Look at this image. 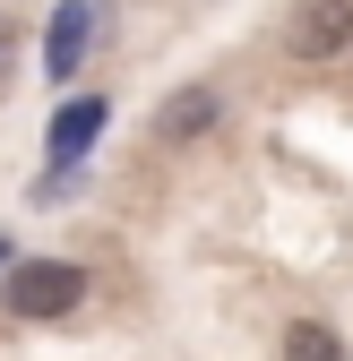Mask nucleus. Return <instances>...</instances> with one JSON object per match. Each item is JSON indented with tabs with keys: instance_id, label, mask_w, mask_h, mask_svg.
<instances>
[{
	"instance_id": "1",
	"label": "nucleus",
	"mask_w": 353,
	"mask_h": 361,
	"mask_svg": "<svg viewBox=\"0 0 353 361\" xmlns=\"http://www.w3.org/2000/svg\"><path fill=\"white\" fill-rule=\"evenodd\" d=\"M78 301H86V276H78L69 258H26L18 276H9V319L52 327V319H69Z\"/></svg>"
},
{
	"instance_id": "2",
	"label": "nucleus",
	"mask_w": 353,
	"mask_h": 361,
	"mask_svg": "<svg viewBox=\"0 0 353 361\" xmlns=\"http://www.w3.org/2000/svg\"><path fill=\"white\" fill-rule=\"evenodd\" d=\"M345 43H353V0H301L285 52L293 61H328V52H345Z\"/></svg>"
},
{
	"instance_id": "3",
	"label": "nucleus",
	"mask_w": 353,
	"mask_h": 361,
	"mask_svg": "<svg viewBox=\"0 0 353 361\" xmlns=\"http://www.w3.org/2000/svg\"><path fill=\"white\" fill-rule=\"evenodd\" d=\"M285 361H353V353H345V336L328 319H293L285 327Z\"/></svg>"
},
{
	"instance_id": "4",
	"label": "nucleus",
	"mask_w": 353,
	"mask_h": 361,
	"mask_svg": "<svg viewBox=\"0 0 353 361\" xmlns=\"http://www.w3.org/2000/svg\"><path fill=\"white\" fill-rule=\"evenodd\" d=\"M207 129H215V95L207 86H190V95L164 104V138H207Z\"/></svg>"
},
{
	"instance_id": "5",
	"label": "nucleus",
	"mask_w": 353,
	"mask_h": 361,
	"mask_svg": "<svg viewBox=\"0 0 353 361\" xmlns=\"http://www.w3.org/2000/svg\"><path fill=\"white\" fill-rule=\"evenodd\" d=\"M78 43H86V0H69V9H61V26H52V52H43V61H52V78H69V69L86 61Z\"/></svg>"
},
{
	"instance_id": "6",
	"label": "nucleus",
	"mask_w": 353,
	"mask_h": 361,
	"mask_svg": "<svg viewBox=\"0 0 353 361\" xmlns=\"http://www.w3.org/2000/svg\"><path fill=\"white\" fill-rule=\"evenodd\" d=\"M95 121H104V104H69V112H61V129H52V155H78L86 138H95Z\"/></svg>"
},
{
	"instance_id": "7",
	"label": "nucleus",
	"mask_w": 353,
	"mask_h": 361,
	"mask_svg": "<svg viewBox=\"0 0 353 361\" xmlns=\"http://www.w3.org/2000/svg\"><path fill=\"white\" fill-rule=\"evenodd\" d=\"M0 258H9V241H0Z\"/></svg>"
}]
</instances>
